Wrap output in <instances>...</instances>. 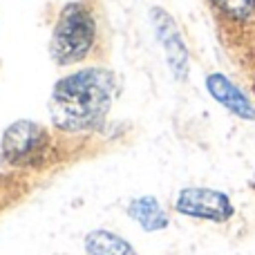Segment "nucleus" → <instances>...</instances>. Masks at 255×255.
Here are the masks:
<instances>
[{
  "mask_svg": "<svg viewBox=\"0 0 255 255\" xmlns=\"http://www.w3.org/2000/svg\"><path fill=\"white\" fill-rule=\"evenodd\" d=\"M117 92V76L103 67H88L63 76L49 97L54 126L65 132L94 130L106 121Z\"/></svg>",
  "mask_w": 255,
  "mask_h": 255,
  "instance_id": "obj_1",
  "label": "nucleus"
},
{
  "mask_svg": "<svg viewBox=\"0 0 255 255\" xmlns=\"http://www.w3.org/2000/svg\"><path fill=\"white\" fill-rule=\"evenodd\" d=\"M94 40H97V22L92 11L83 2H70L63 7L56 20L49 54L56 65H72L83 61L92 52Z\"/></svg>",
  "mask_w": 255,
  "mask_h": 255,
  "instance_id": "obj_2",
  "label": "nucleus"
},
{
  "mask_svg": "<svg viewBox=\"0 0 255 255\" xmlns=\"http://www.w3.org/2000/svg\"><path fill=\"white\" fill-rule=\"evenodd\" d=\"M52 136L36 121H16L4 130L0 157L16 168H36L49 159Z\"/></svg>",
  "mask_w": 255,
  "mask_h": 255,
  "instance_id": "obj_3",
  "label": "nucleus"
},
{
  "mask_svg": "<svg viewBox=\"0 0 255 255\" xmlns=\"http://www.w3.org/2000/svg\"><path fill=\"white\" fill-rule=\"evenodd\" d=\"M175 211L190 220L226 224L235 217V204L224 190L206 188V186H188L177 193Z\"/></svg>",
  "mask_w": 255,
  "mask_h": 255,
  "instance_id": "obj_4",
  "label": "nucleus"
},
{
  "mask_svg": "<svg viewBox=\"0 0 255 255\" xmlns=\"http://www.w3.org/2000/svg\"><path fill=\"white\" fill-rule=\"evenodd\" d=\"M150 13H152L157 40L161 43L163 52H166V61H168V67H170L172 76H175L177 81H186L190 56H188V47H186V43H184V38H181L179 29H177L175 20L159 7L152 9Z\"/></svg>",
  "mask_w": 255,
  "mask_h": 255,
  "instance_id": "obj_5",
  "label": "nucleus"
},
{
  "mask_svg": "<svg viewBox=\"0 0 255 255\" xmlns=\"http://www.w3.org/2000/svg\"><path fill=\"white\" fill-rule=\"evenodd\" d=\"M206 92L220 103L224 110L242 121H255V103L249 94L222 72H211L206 76Z\"/></svg>",
  "mask_w": 255,
  "mask_h": 255,
  "instance_id": "obj_6",
  "label": "nucleus"
},
{
  "mask_svg": "<svg viewBox=\"0 0 255 255\" xmlns=\"http://www.w3.org/2000/svg\"><path fill=\"white\" fill-rule=\"evenodd\" d=\"M128 215H130V220H134L143 231H148V233L163 231V229H168V224H170L168 213L163 211L159 199L152 197V195H143V197L132 199V202L128 204Z\"/></svg>",
  "mask_w": 255,
  "mask_h": 255,
  "instance_id": "obj_7",
  "label": "nucleus"
},
{
  "mask_svg": "<svg viewBox=\"0 0 255 255\" xmlns=\"http://www.w3.org/2000/svg\"><path fill=\"white\" fill-rule=\"evenodd\" d=\"M85 251L88 255H136L130 242L110 233V231H92L85 238Z\"/></svg>",
  "mask_w": 255,
  "mask_h": 255,
  "instance_id": "obj_8",
  "label": "nucleus"
},
{
  "mask_svg": "<svg viewBox=\"0 0 255 255\" xmlns=\"http://www.w3.org/2000/svg\"><path fill=\"white\" fill-rule=\"evenodd\" d=\"M220 16L233 22H247L255 16V0H208Z\"/></svg>",
  "mask_w": 255,
  "mask_h": 255,
  "instance_id": "obj_9",
  "label": "nucleus"
},
{
  "mask_svg": "<svg viewBox=\"0 0 255 255\" xmlns=\"http://www.w3.org/2000/svg\"><path fill=\"white\" fill-rule=\"evenodd\" d=\"M251 190L255 193V172H253V177H251Z\"/></svg>",
  "mask_w": 255,
  "mask_h": 255,
  "instance_id": "obj_10",
  "label": "nucleus"
}]
</instances>
